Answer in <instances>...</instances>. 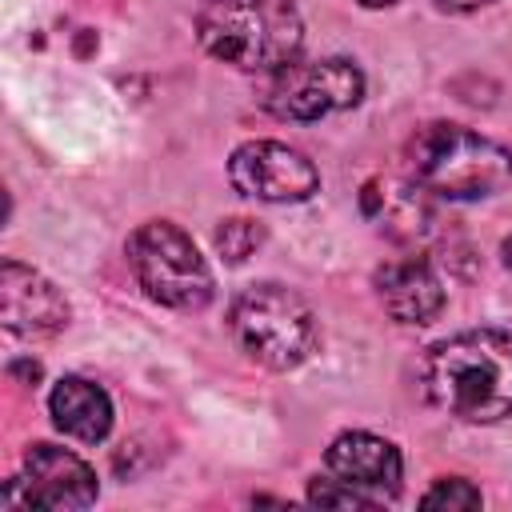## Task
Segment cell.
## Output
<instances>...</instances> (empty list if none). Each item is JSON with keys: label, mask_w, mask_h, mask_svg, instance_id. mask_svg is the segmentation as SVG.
Here are the masks:
<instances>
[{"label": "cell", "mask_w": 512, "mask_h": 512, "mask_svg": "<svg viewBox=\"0 0 512 512\" xmlns=\"http://www.w3.org/2000/svg\"><path fill=\"white\" fill-rule=\"evenodd\" d=\"M420 388L432 408L464 424L512 416V332L472 328L428 348Z\"/></svg>", "instance_id": "6da1fadb"}, {"label": "cell", "mask_w": 512, "mask_h": 512, "mask_svg": "<svg viewBox=\"0 0 512 512\" xmlns=\"http://www.w3.org/2000/svg\"><path fill=\"white\" fill-rule=\"evenodd\" d=\"M412 184L444 200H484L512 188V148L448 120L416 128L404 144Z\"/></svg>", "instance_id": "7a4b0ae2"}, {"label": "cell", "mask_w": 512, "mask_h": 512, "mask_svg": "<svg viewBox=\"0 0 512 512\" xmlns=\"http://www.w3.org/2000/svg\"><path fill=\"white\" fill-rule=\"evenodd\" d=\"M196 36L208 56L268 76L300 56L304 24L288 0H208Z\"/></svg>", "instance_id": "3957f363"}, {"label": "cell", "mask_w": 512, "mask_h": 512, "mask_svg": "<svg viewBox=\"0 0 512 512\" xmlns=\"http://www.w3.org/2000/svg\"><path fill=\"white\" fill-rule=\"evenodd\" d=\"M228 332L252 364L272 372L300 368L320 344V324L308 300L272 280L236 292L228 308Z\"/></svg>", "instance_id": "277c9868"}, {"label": "cell", "mask_w": 512, "mask_h": 512, "mask_svg": "<svg viewBox=\"0 0 512 512\" xmlns=\"http://www.w3.org/2000/svg\"><path fill=\"white\" fill-rule=\"evenodd\" d=\"M128 268L148 300L176 312H200L216 292L208 260L172 220H144L128 236Z\"/></svg>", "instance_id": "5b68a950"}, {"label": "cell", "mask_w": 512, "mask_h": 512, "mask_svg": "<svg viewBox=\"0 0 512 512\" xmlns=\"http://www.w3.org/2000/svg\"><path fill=\"white\" fill-rule=\"evenodd\" d=\"M364 96V72L344 60V56H324V60H292L276 72L264 76V96L260 104L296 124H312L328 112L356 108Z\"/></svg>", "instance_id": "8992f818"}, {"label": "cell", "mask_w": 512, "mask_h": 512, "mask_svg": "<svg viewBox=\"0 0 512 512\" xmlns=\"http://www.w3.org/2000/svg\"><path fill=\"white\" fill-rule=\"evenodd\" d=\"M228 180L264 204H300L320 188L316 164L284 140H244L228 160Z\"/></svg>", "instance_id": "52a82bcc"}, {"label": "cell", "mask_w": 512, "mask_h": 512, "mask_svg": "<svg viewBox=\"0 0 512 512\" xmlns=\"http://www.w3.org/2000/svg\"><path fill=\"white\" fill-rule=\"evenodd\" d=\"M96 472L68 448L32 444L20 476L4 488V508H88L96 504Z\"/></svg>", "instance_id": "ba28073f"}, {"label": "cell", "mask_w": 512, "mask_h": 512, "mask_svg": "<svg viewBox=\"0 0 512 512\" xmlns=\"http://www.w3.org/2000/svg\"><path fill=\"white\" fill-rule=\"evenodd\" d=\"M0 320L12 336H24V340L56 336L68 324V300L36 268H28L20 260H4V268H0Z\"/></svg>", "instance_id": "9c48e42d"}, {"label": "cell", "mask_w": 512, "mask_h": 512, "mask_svg": "<svg viewBox=\"0 0 512 512\" xmlns=\"http://www.w3.org/2000/svg\"><path fill=\"white\" fill-rule=\"evenodd\" d=\"M324 468H328V476L344 480L348 488H356L372 504L392 500L400 492V480H404L400 448L384 436H372V432H340L324 452Z\"/></svg>", "instance_id": "30bf717a"}, {"label": "cell", "mask_w": 512, "mask_h": 512, "mask_svg": "<svg viewBox=\"0 0 512 512\" xmlns=\"http://www.w3.org/2000/svg\"><path fill=\"white\" fill-rule=\"evenodd\" d=\"M376 284V296L384 304V312L396 320V324H432L440 312H444V284L436 276V268L420 256H396L388 260L384 268H376L372 276Z\"/></svg>", "instance_id": "8fae6325"}, {"label": "cell", "mask_w": 512, "mask_h": 512, "mask_svg": "<svg viewBox=\"0 0 512 512\" xmlns=\"http://www.w3.org/2000/svg\"><path fill=\"white\" fill-rule=\"evenodd\" d=\"M48 412L52 424L80 444H100L112 432V400L96 380L84 376H60L48 392Z\"/></svg>", "instance_id": "7c38bea8"}, {"label": "cell", "mask_w": 512, "mask_h": 512, "mask_svg": "<svg viewBox=\"0 0 512 512\" xmlns=\"http://www.w3.org/2000/svg\"><path fill=\"white\" fill-rule=\"evenodd\" d=\"M364 212L372 220H380L388 228V236L396 240H420L428 232L432 208L424 200L420 184H392V180H368L364 196H360Z\"/></svg>", "instance_id": "4fadbf2b"}, {"label": "cell", "mask_w": 512, "mask_h": 512, "mask_svg": "<svg viewBox=\"0 0 512 512\" xmlns=\"http://www.w3.org/2000/svg\"><path fill=\"white\" fill-rule=\"evenodd\" d=\"M216 252L228 260V264H244L260 244H264V228L248 216H232V220H220L216 228Z\"/></svg>", "instance_id": "5bb4252c"}, {"label": "cell", "mask_w": 512, "mask_h": 512, "mask_svg": "<svg viewBox=\"0 0 512 512\" xmlns=\"http://www.w3.org/2000/svg\"><path fill=\"white\" fill-rule=\"evenodd\" d=\"M484 496L472 480H460V476H448V480H436L424 496H420V508H480Z\"/></svg>", "instance_id": "9a60e30c"}, {"label": "cell", "mask_w": 512, "mask_h": 512, "mask_svg": "<svg viewBox=\"0 0 512 512\" xmlns=\"http://www.w3.org/2000/svg\"><path fill=\"white\" fill-rule=\"evenodd\" d=\"M308 504H320V508H368L372 500L360 496L356 488H348L336 476H316V480H308Z\"/></svg>", "instance_id": "2e32d148"}, {"label": "cell", "mask_w": 512, "mask_h": 512, "mask_svg": "<svg viewBox=\"0 0 512 512\" xmlns=\"http://www.w3.org/2000/svg\"><path fill=\"white\" fill-rule=\"evenodd\" d=\"M440 8H452V12H468V8H484V4H492V0H436Z\"/></svg>", "instance_id": "e0dca14e"}, {"label": "cell", "mask_w": 512, "mask_h": 512, "mask_svg": "<svg viewBox=\"0 0 512 512\" xmlns=\"http://www.w3.org/2000/svg\"><path fill=\"white\" fill-rule=\"evenodd\" d=\"M500 256H504V268L512 272V232L504 236V244H500Z\"/></svg>", "instance_id": "ac0fdd59"}, {"label": "cell", "mask_w": 512, "mask_h": 512, "mask_svg": "<svg viewBox=\"0 0 512 512\" xmlns=\"http://www.w3.org/2000/svg\"><path fill=\"white\" fill-rule=\"evenodd\" d=\"M352 4H360V8H388V4H396V0H352Z\"/></svg>", "instance_id": "d6986e66"}]
</instances>
